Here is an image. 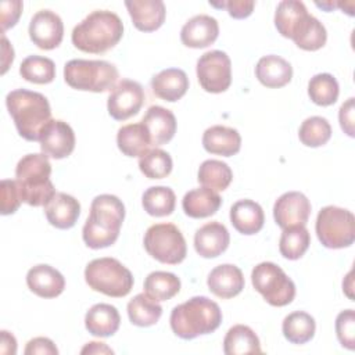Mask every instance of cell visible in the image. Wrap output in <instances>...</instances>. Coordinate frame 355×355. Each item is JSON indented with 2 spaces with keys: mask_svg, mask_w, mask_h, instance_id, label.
I'll use <instances>...</instances> for the list:
<instances>
[{
  "mask_svg": "<svg viewBox=\"0 0 355 355\" xmlns=\"http://www.w3.org/2000/svg\"><path fill=\"white\" fill-rule=\"evenodd\" d=\"M125 219L123 202L112 194H100L93 198L90 215L86 219L82 237L87 247L100 250L112 245Z\"/></svg>",
  "mask_w": 355,
  "mask_h": 355,
  "instance_id": "6da1fadb",
  "label": "cell"
},
{
  "mask_svg": "<svg viewBox=\"0 0 355 355\" xmlns=\"http://www.w3.org/2000/svg\"><path fill=\"white\" fill-rule=\"evenodd\" d=\"M123 36L121 18L108 10H96L72 31V44L85 53L101 54L111 50Z\"/></svg>",
  "mask_w": 355,
  "mask_h": 355,
  "instance_id": "7a4b0ae2",
  "label": "cell"
},
{
  "mask_svg": "<svg viewBox=\"0 0 355 355\" xmlns=\"http://www.w3.org/2000/svg\"><path fill=\"white\" fill-rule=\"evenodd\" d=\"M6 105L19 136L28 141H39L43 128L51 121L49 100L42 93L15 89L7 94Z\"/></svg>",
  "mask_w": 355,
  "mask_h": 355,
  "instance_id": "3957f363",
  "label": "cell"
},
{
  "mask_svg": "<svg viewBox=\"0 0 355 355\" xmlns=\"http://www.w3.org/2000/svg\"><path fill=\"white\" fill-rule=\"evenodd\" d=\"M169 323L178 337L193 340L215 331L222 323V311L215 301L197 295L175 306L171 312Z\"/></svg>",
  "mask_w": 355,
  "mask_h": 355,
  "instance_id": "277c9868",
  "label": "cell"
},
{
  "mask_svg": "<svg viewBox=\"0 0 355 355\" xmlns=\"http://www.w3.org/2000/svg\"><path fill=\"white\" fill-rule=\"evenodd\" d=\"M51 164L46 154H26L15 166V182L22 202L31 207L44 205L57 191L50 180Z\"/></svg>",
  "mask_w": 355,
  "mask_h": 355,
  "instance_id": "5b68a950",
  "label": "cell"
},
{
  "mask_svg": "<svg viewBox=\"0 0 355 355\" xmlns=\"http://www.w3.org/2000/svg\"><path fill=\"white\" fill-rule=\"evenodd\" d=\"M119 72L116 67L103 60H71L64 67V79L76 90L103 93L114 89Z\"/></svg>",
  "mask_w": 355,
  "mask_h": 355,
  "instance_id": "8992f818",
  "label": "cell"
},
{
  "mask_svg": "<svg viewBox=\"0 0 355 355\" xmlns=\"http://www.w3.org/2000/svg\"><path fill=\"white\" fill-rule=\"evenodd\" d=\"M85 280L92 290L114 298L128 295L135 283L132 272L110 257L90 261L85 269Z\"/></svg>",
  "mask_w": 355,
  "mask_h": 355,
  "instance_id": "52a82bcc",
  "label": "cell"
},
{
  "mask_svg": "<svg viewBox=\"0 0 355 355\" xmlns=\"http://www.w3.org/2000/svg\"><path fill=\"white\" fill-rule=\"evenodd\" d=\"M315 230L319 241L331 250L349 247L355 240V218L348 209L327 205L316 218Z\"/></svg>",
  "mask_w": 355,
  "mask_h": 355,
  "instance_id": "ba28073f",
  "label": "cell"
},
{
  "mask_svg": "<svg viewBox=\"0 0 355 355\" xmlns=\"http://www.w3.org/2000/svg\"><path fill=\"white\" fill-rule=\"evenodd\" d=\"M254 288L272 306L288 305L295 297V284L273 262H261L251 272Z\"/></svg>",
  "mask_w": 355,
  "mask_h": 355,
  "instance_id": "9c48e42d",
  "label": "cell"
},
{
  "mask_svg": "<svg viewBox=\"0 0 355 355\" xmlns=\"http://www.w3.org/2000/svg\"><path fill=\"white\" fill-rule=\"evenodd\" d=\"M144 248L161 263L178 265L187 254L186 240L173 223H155L146 230Z\"/></svg>",
  "mask_w": 355,
  "mask_h": 355,
  "instance_id": "30bf717a",
  "label": "cell"
},
{
  "mask_svg": "<svg viewBox=\"0 0 355 355\" xmlns=\"http://www.w3.org/2000/svg\"><path fill=\"white\" fill-rule=\"evenodd\" d=\"M196 71L201 87L208 93L226 92L232 83V62L225 51L204 53L197 61Z\"/></svg>",
  "mask_w": 355,
  "mask_h": 355,
  "instance_id": "8fae6325",
  "label": "cell"
},
{
  "mask_svg": "<svg viewBox=\"0 0 355 355\" xmlns=\"http://www.w3.org/2000/svg\"><path fill=\"white\" fill-rule=\"evenodd\" d=\"M144 103V90L136 80L122 79L111 90L107 101L108 114L116 121L136 115Z\"/></svg>",
  "mask_w": 355,
  "mask_h": 355,
  "instance_id": "7c38bea8",
  "label": "cell"
},
{
  "mask_svg": "<svg viewBox=\"0 0 355 355\" xmlns=\"http://www.w3.org/2000/svg\"><path fill=\"white\" fill-rule=\"evenodd\" d=\"M29 37L42 50H53L64 37V24L51 10H39L29 22Z\"/></svg>",
  "mask_w": 355,
  "mask_h": 355,
  "instance_id": "4fadbf2b",
  "label": "cell"
},
{
  "mask_svg": "<svg viewBox=\"0 0 355 355\" xmlns=\"http://www.w3.org/2000/svg\"><path fill=\"white\" fill-rule=\"evenodd\" d=\"M311 202L300 191H287L282 194L273 205V218L282 229L293 226H305L311 215Z\"/></svg>",
  "mask_w": 355,
  "mask_h": 355,
  "instance_id": "5bb4252c",
  "label": "cell"
},
{
  "mask_svg": "<svg viewBox=\"0 0 355 355\" xmlns=\"http://www.w3.org/2000/svg\"><path fill=\"white\" fill-rule=\"evenodd\" d=\"M39 143L43 154L54 159H62L71 155L75 148V133L67 122L51 119L43 128Z\"/></svg>",
  "mask_w": 355,
  "mask_h": 355,
  "instance_id": "9a60e30c",
  "label": "cell"
},
{
  "mask_svg": "<svg viewBox=\"0 0 355 355\" xmlns=\"http://www.w3.org/2000/svg\"><path fill=\"white\" fill-rule=\"evenodd\" d=\"M219 35L218 21L205 14L190 18L180 31V40L184 46L191 49H204L211 46Z\"/></svg>",
  "mask_w": 355,
  "mask_h": 355,
  "instance_id": "2e32d148",
  "label": "cell"
},
{
  "mask_svg": "<svg viewBox=\"0 0 355 355\" xmlns=\"http://www.w3.org/2000/svg\"><path fill=\"white\" fill-rule=\"evenodd\" d=\"M125 7L133 25L141 32H153L161 28L166 10L162 0H126Z\"/></svg>",
  "mask_w": 355,
  "mask_h": 355,
  "instance_id": "e0dca14e",
  "label": "cell"
},
{
  "mask_svg": "<svg viewBox=\"0 0 355 355\" xmlns=\"http://www.w3.org/2000/svg\"><path fill=\"white\" fill-rule=\"evenodd\" d=\"M230 243V234L225 225L208 222L194 234V248L202 258H216L226 251Z\"/></svg>",
  "mask_w": 355,
  "mask_h": 355,
  "instance_id": "ac0fdd59",
  "label": "cell"
},
{
  "mask_svg": "<svg viewBox=\"0 0 355 355\" xmlns=\"http://www.w3.org/2000/svg\"><path fill=\"white\" fill-rule=\"evenodd\" d=\"M29 290L42 298H55L65 288L64 276L50 265H36L26 273Z\"/></svg>",
  "mask_w": 355,
  "mask_h": 355,
  "instance_id": "d6986e66",
  "label": "cell"
},
{
  "mask_svg": "<svg viewBox=\"0 0 355 355\" xmlns=\"http://www.w3.org/2000/svg\"><path fill=\"white\" fill-rule=\"evenodd\" d=\"M209 291L219 298H233L244 288V276L240 268L232 263L215 266L207 279Z\"/></svg>",
  "mask_w": 355,
  "mask_h": 355,
  "instance_id": "ffe728a7",
  "label": "cell"
},
{
  "mask_svg": "<svg viewBox=\"0 0 355 355\" xmlns=\"http://www.w3.org/2000/svg\"><path fill=\"white\" fill-rule=\"evenodd\" d=\"M43 207L49 223L57 229H71L80 215L79 201L61 191H57Z\"/></svg>",
  "mask_w": 355,
  "mask_h": 355,
  "instance_id": "44dd1931",
  "label": "cell"
},
{
  "mask_svg": "<svg viewBox=\"0 0 355 355\" xmlns=\"http://www.w3.org/2000/svg\"><path fill=\"white\" fill-rule=\"evenodd\" d=\"M141 123L147 128L151 146H162L172 140L176 133V118L173 112L161 105H151L144 114Z\"/></svg>",
  "mask_w": 355,
  "mask_h": 355,
  "instance_id": "7402d4cb",
  "label": "cell"
},
{
  "mask_svg": "<svg viewBox=\"0 0 355 355\" xmlns=\"http://www.w3.org/2000/svg\"><path fill=\"white\" fill-rule=\"evenodd\" d=\"M153 93L169 103L180 100L189 89V78L183 69L166 68L151 79Z\"/></svg>",
  "mask_w": 355,
  "mask_h": 355,
  "instance_id": "603a6c76",
  "label": "cell"
},
{
  "mask_svg": "<svg viewBox=\"0 0 355 355\" xmlns=\"http://www.w3.org/2000/svg\"><path fill=\"white\" fill-rule=\"evenodd\" d=\"M202 146L205 151L211 154L232 157L240 151L241 136L233 128L223 126V125H214L205 129L202 135Z\"/></svg>",
  "mask_w": 355,
  "mask_h": 355,
  "instance_id": "cb8c5ba5",
  "label": "cell"
},
{
  "mask_svg": "<svg viewBox=\"0 0 355 355\" xmlns=\"http://www.w3.org/2000/svg\"><path fill=\"white\" fill-rule=\"evenodd\" d=\"M230 222L239 233L245 236L255 234L263 227V209L252 200H239L230 208Z\"/></svg>",
  "mask_w": 355,
  "mask_h": 355,
  "instance_id": "d4e9b609",
  "label": "cell"
},
{
  "mask_svg": "<svg viewBox=\"0 0 355 355\" xmlns=\"http://www.w3.org/2000/svg\"><path fill=\"white\" fill-rule=\"evenodd\" d=\"M255 76L266 87H283L293 78V67L287 60L282 58L280 55H263L257 62Z\"/></svg>",
  "mask_w": 355,
  "mask_h": 355,
  "instance_id": "484cf974",
  "label": "cell"
},
{
  "mask_svg": "<svg viewBox=\"0 0 355 355\" xmlns=\"http://www.w3.org/2000/svg\"><path fill=\"white\" fill-rule=\"evenodd\" d=\"M121 324L118 309L111 304H96L85 316L86 330L96 337H110L115 334Z\"/></svg>",
  "mask_w": 355,
  "mask_h": 355,
  "instance_id": "4316f807",
  "label": "cell"
},
{
  "mask_svg": "<svg viewBox=\"0 0 355 355\" xmlns=\"http://www.w3.org/2000/svg\"><path fill=\"white\" fill-rule=\"evenodd\" d=\"M220 204V196L216 191L204 186L187 191L182 200V208L184 214L194 219L208 218L214 215L219 209Z\"/></svg>",
  "mask_w": 355,
  "mask_h": 355,
  "instance_id": "83f0119b",
  "label": "cell"
},
{
  "mask_svg": "<svg viewBox=\"0 0 355 355\" xmlns=\"http://www.w3.org/2000/svg\"><path fill=\"white\" fill-rule=\"evenodd\" d=\"M116 144L126 157H141L150 150L151 139L147 128L141 122L129 123L119 128Z\"/></svg>",
  "mask_w": 355,
  "mask_h": 355,
  "instance_id": "f1b7e54d",
  "label": "cell"
},
{
  "mask_svg": "<svg viewBox=\"0 0 355 355\" xmlns=\"http://www.w3.org/2000/svg\"><path fill=\"white\" fill-rule=\"evenodd\" d=\"M223 352L226 355L261 354L259 338L255 331L245 324H234L223 338Z\"/></svg>",
  "mask_w": 355,
  "mask_h": 355,
  "instance_id": "f546056e",
  "label": "cell"
},
{
  "mask_svg": "<svg viewBox=\"0 0 355 355\" xmlns=\"http://www.w3.org/2000/svg\"><path fill=\"white\" fill-rule=\"evenodd\" d=\"M308 14L309 12L302 1L283 0L276 7L275 26L282 36L291 39L298 25Z\"/></svg>",
  "mask_w": 355,
  "mask_h": 355,
  "instance_id": "4dcf8cb0",
  "label": "cell"
},
{
  "mask_svg": "<svg viewBox=\"0 0 355 355\" xmlns=\"http://www.w3.org/2000/svg\"><path fill=\"white\" fill-rule=\"evenodd\" d=\"M126 311L129 320L139 327H148L155 324L162 315V306L158 304V301L146 293L135 295L128 302Z\"/></svg>",
  "mask_w": 355,
  "mask_h": 355,
  "instance_id": "1f68e13d",
  "label": "cell"
},
{
  "mask_svg": "<svg viewBox=\"0 0 355 355\" xmlns=\"http://www.w3.org/2000/svg\"><path fill=\"white\" fill-rule=\"evenodd\" d=\"M291 40L302 50L315 51L326 44L327 32L318 18L308 14L294 32Z\"/></svg>",
  "mask_w": 355,
  "mask_h": 355,
  "instance_id": "d6a6232c",
  "label": "cell"
},
{
  "mask_svg": "<svg viewBox=\"0 0 355 355\" xmlns=\"http://www.w3.org/2000/svg\"><path fill=\"white\" fill-rule=\"evenodd\" d=\"M315 319L304 311L288 313L282 324L283 336L293 344H305L311 341L315 336Z\"/></svg>",
  "mask_w": 355,
  "mask_h": 355,
  "instance_id": "836d02e7",
  "label": "cell"
},
{
  "mask_svg": "<svg viewBox=\"0 0 355 355\" xmlns=\"http://www.w3.org/2000/svg\"><path fill=\"white\" fill-rule=\"evenodd\" d=\"M141 205L151 216H168L175 211L176 196L171 187L153 186L143 193Z\"/></svg>",
  "mask_w": 355,
  "mask_h": 355,
  "instance_id": "e575fe53",
  "label": "cell"
},
{
  "mask_svg": "<svg viewBox=\"0 0 355 355\" xmlns=\"http://www.w3.org/2000/svg\"><path fill=\"white\" fill-rule=\"evenodd\" d=\"M180 291V279L171 272L155 270L144 279V293L155 301H166Z\"/></svg>",
  "mask_w": 355,
  "mask_h": 355,
  "instance_id": "d590c367",
  "label": "cell"
},
{
  "mask_svg": "<svg viewBox=\"0 0 355 355\" xmlns=\"http://www.w3.org/2000/svg\"><path fill=\"white\" fill-rule=\"evenodd\" d=\"M198 182L214 191H223L232 183L233 172L226 162L219 159H207L198 168Z\"/></svg>",
  "mask_w": 355,
  "mask_h": 355,
  "instance_id": "8d00e7d4",
  "label": "cell"
},
{
  "mask_svg": "<svg viewBox=\"0 0 355 355\" xmlns=\"http://www.w3.org/2000/svg\"><path fill=\"white\" fill-rule=\"evenodd\" d=\"M311 244V234L305 226H293L283 229L279 240V251L286 259L295 261L301 258Z\"/></svg>",
  "mask_w": 355,
  "mask_h": 355,
  "instance_id": "74e56055",
  "label": "cell"
},
{
  "mask_svg": "<svg viewBox=\"0 0 355 355\" xmlns=\"http://www.w3.org/2000/svg\"><path fill=\"white\" fill-rule=\"evenodd\" d=\"M19 73L31 83L47 85L55 78V64L47 57L29 55L21 62Z\"/></svg>",
  "mask_w": 355,
  "mask_h": 355,
  "instance_id": "f35d334b",
  "label": "cell"
},
{
  "mask_svg": "<svg viewBox=\"0 0 355 355\" xmlns=\"http://www.w3.org/2000/svg\"><path fill=\"white\" fill-rule=\"evenodd\" d=\"M340 93L338 82L331 73H318L308 83V94L311 100L322 107L331 105L337 101Z\"/></svg>",
  "mask_w": 355,
  "mask_h": 355,
  "instance_id": "ab89813d",
  "label": "cell"
},
{
  "mask_svg": "<svg viewBox=\"0 0 355 355\" xmlns=\"http://www.w3.org/2000/svg\"><path fill=\"white\" fill-rule=\"evenodd\" d=\"M298 137L306 147H320L330 140L331 126L323 116H309L301 123Z\"/></svg>",
  "mask_w": 355,
  "mask_h": 355,
  "instance_id": "60d3db41",
  "label": "cell"
},
{
  "mask_svg": "<svg viewBox=\"0 0 355 355\" xmlns=\"http://www.w3.org/2000/svg\"><path fill=\"white\" fill-rule=\"evenodd\" d=\"M172 158L161 148H151L139 158V169L148 179H162L172 172Z\"/></svg>",
  "mask_w": 355,
  "mask_h": 355,
  "instance_id": "b9f144b4",
  "label": "cell"
},
{
  "mask_svg": "<svg viewBox=\"0 0 355 355\" xmlns=\"http://www.w3.org/2000/svg\"><path fill=\"white\" fill-rule=\"evenodd\" d=\"M336 334L343 347L347 349L355 348V312L345 309L336 318Z\"/></svg>",
  "mask_w": 355,
  "mask_h": 355,
  "instance_id": "7bdbcfd3",
  "label": "cell"
},
{
  "mask_svg": "<svg viewBox=\"0 0 355 355\" xmlns=\"http://www.w3.org/2000/svg\"><path fill=\"white\" fill-rule=\"evenodd\" d=\"M0 200H1V208H0L1 215H11L19 208L22 200H21V194L15 180H10V179L1 180Z\"/></svg>",
  "mask_w": 355,
  "mask_h": 355,
  "instance_id": "ee69618b",
  "label": "cell"
},
{
  "mask_svg": "<svg viewBox=\"0 0 355 355\" xmlns=\"http://www.w3.org/2000/svg\"><path fill=\"white\" fill-rule=\"evenodd\" d=\"M22 1L19 0H4L0 4V15H1V32L4 33L8 28H12L22 12Z\"/></svg>",
  "mask_w": 355,
  "mask_h": 355,
  "instance_id": "f6af8a7d",
  "label": "cell"
},
{
  "mask_svg": "<svg viewBox=\"0 0 355 355\" xmlns=\"http://www.w3.org/2000/svg\"><path fill=\"white\" fill-rule=\"evenodd\" d=\"M209 4L214 7H218V8H220V7L226 8L230 17H233L236 19H243V18H247L251 15L255 1H252V0H230V1H220V3L209 1Z\"/></svg>",
  "mask_w": 355,
  "mask_h": 355,
  "instance_id": "bcb514c9",
  "label": "cell"
},
{
  "mask_svg": "<svg viewBox=\"0 0 355 355\" xmlns=\"http://www.w3.org/2000/svg\"><path fill=\"white\" fill-rule=\"evenodd\" d=\"M25 355H57L58 349L55 344L47 337H35L28 341Z\"/></svg>",
  "mask_w": 355,
  "mask_h": 355,
  "instance_id": "7dc6e473",
  "label": "cell"
},
{
  "mask_svg": "<svg viewBox=\"0 0 355 355\" xmlns=\"http://www.w3.org/2000/svg\"><path fill=\"white\" fill-rule=\"evenodd\" d=\"M354 97H349L345 103L341 104L340 111H338V121H340V126L344 130V133H347L349 137L355 136V118H354Z\"/></svg>",
  "mask_w": 355,
  "mask_h": 355,
  "instance_id": "c3c4849f",
  "label": "cell"
},
{
  "mask_svg": "<svg viewBox=\"0 0 355 355\" xmlns=\"http://www.w3.org/2000/svg\"><path fill=\"white\" fill-rule=\"evenodd\" d=\"M0 352L6 355H14L17 352V340L15 337L7 331L1 330V338H0Z\"/></svg>",
  "mask_w": 355,
  "mask_h": 355,
  "instance_id": "681fc988",
  "label": "cell"
},
{
  "mask_svg": "<svg viewBox=\"0 0 355 355\" xmlns=\"http://www.w3.org/2000/svg\"><path fill=\"white\" fill-rule=\"evenodd\" d=\"M1 43H3V69L1 73H6L10 64H12L14 60V49L12 46L8 43L7 37L4 36V33L1 35Z\"/></svg>",
  "mask_w": 355,
  "mask_h": 355,
  "instance_id": "f907efd6",
  "label": "cell"
},
{
  "mask_svg": "<svg viewBox=\"0 0 355 355\" xmlns=\"http://www.w3.org/2000/svg\"><path fill=\"white\" fill-rule=\"evenodd\" d=\"M80 354H114V351L104 343H98V341H92L87 343L82 349Z\"/></svg>",
  "mask_w": 355,
  "mask_h": 355,
  "instance_id": "816d5d0a",
  "label": "cell"
}]
</instances>
